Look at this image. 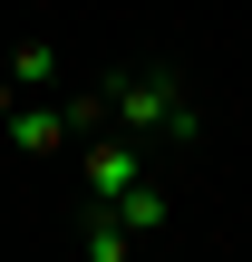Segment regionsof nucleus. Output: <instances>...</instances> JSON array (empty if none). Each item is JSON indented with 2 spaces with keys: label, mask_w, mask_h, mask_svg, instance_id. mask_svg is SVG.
<instances>
[{
  "label": "nucleus",
  "mask_w": 252,
  "mask_h": 262,
  "mask_svg": "<svg viewBox=\"0 0 252 262\" xmlns=\"http://www.w3.org/2000/svg\"><path fill=\"white\" fill-rule=\"evenodd\" d=\"M10 78H19V97H49V88H68V58H58V39H19V49H10Z\"/></svg>",
  "instance_id": "39448f33"
},
{
  "label": "nucleus",
  "mask_w": 252,
  "mask_h": 262,
  "mask_svg": "<svg viewBox=\"0 0 252 262\" xmlns=\"http://www.w3.org/2000/svg\"><path fill=\"white\" fill-rule=\"evenodd\" d=\"M0 136H10L19 156H49V146H78V107H68L58 88H49V97H19V117H10Z\"/></svg>",
  "instance_id": "7ed1b4c3"
},
{
  "label": "nucleus",
  "mask_w": 252,
  "mask_h": 262,
  "mask_svg": "<svg viewBox=\"0 0 252 262\" xmlns=\"http://www.w3.org/2000/svg\"><path fill=\"white\" fill-rule=\"evenodd\" d=\"M10 117H19V78L0 68V126H10Z\"/></svg>",
  "instance_id": "0eeeda50"
},
{
  "label": "nucleus",
  "mask_w": 252,
  "mask_h": 262,
  "mask_svg": "<svg viewBox=\"0 0 252 262\" xmlns=\"http://www.w3.org/2000/svg\"><path fill=\"white\" fill-rule=\"evenodd\" d=\"M78 253H87V262H126V253H136V224H126L117 204L87 194V214H78Z\"/></svg>",
  "instance_id": "20e7f679"
},
{
  "label": "nucleus",
  "mask_w": 252,
  "mask_h": 262,
  "mask_svg": "<svg viewBox=\"0 0 252 262\" xmlns=\"http://www.w3.org/2000/svg\"><path fill=\"white\" fill-rule=\"evenodd\" d=\"M117 214H126L136 233H165V214H175V204H165L155 185H126V194H117Z\"/></svg>",
  "instance_id": "423d86ee"
},
{
  "label": "nucleus",
  "mask_w": 252,
  "mask_h": 262,
  "mask_svg": "<svg viewBox=\"0 0 252 262\" xmlns=\"http://www.w3.org/2000/svg\"><path fill=\"white\" fill-rule=\"evenodd\" d=\"M78 185H87L97 204H117L126 185H146V136H126V126H97V136H78Z\"/></svg>",
  "instance_id": "f03ea898"
},
{
  "label": "nucleus",
  "mask_w": 252,
  "mask_h": 262,
  "mask_svg": "<svg viewBox=\"0 0 252 262\" xmlns=\"http://www.w3.org/2000/svg\"><path fill=\"white\" fill-rule=\"evenodd\" d=\"M107 117L126 126V136H165V146H194L204 136V117H194V97H185V78L175 68H117L107 78Z\"/></svg>",
  "instance_id": "f257e3e1"
}]
</instances>
